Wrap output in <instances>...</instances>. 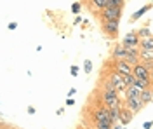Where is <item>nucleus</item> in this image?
I'll list each match as a JSON object with an SVG mask.
<instances>
[{"label": "nucleus", "instance_id": "1", "mask_svg": "<svg viewBox=\"0 0 153 129\" xmlns=\"http://www.w3.org/2000/svg\"><path fill=\"white\" fill-rule=\"evenodd\" d=\"M97 99H99L103 105H106L108 108H122V107H124V99H122V96H120L118 92H115V91L99 89Z\"/></svg>", "mask_w": 153, "mask_h": 129}, {"label": "nucleus", "instance_id": "2", "mask_svg": "<svg viewBox=\"0 0 153 129\" xmlns=\"http://www.w3.org/2000/svg\"><path fill=\"white\" fill-rule=\"evenodd\" d=\"M124 7H106L99 12V19L101 21H120L122 18Z\"/></svg>", "mask_w": 153, "mask_h": 129}, {"label": "nucleus", "instance_id": "3", "mask_svg": "<svg viewBox=\"0 0 153 129\" xmlns=\"http://www.w3.org/2000/svg\"><path fill=\"white\" fill-rule=\"evenodd\" d=\"M124 107L129 108L134 115H136V113H139L146 105H144V101L141 99V96H132V98H125L124 99Z\"/></svg>", "mask_w": 153, "mask_h": 129}, {"label": "nucleus", "instance_id": "4", "mask_svg": "<svg viewBox=\"0 0 153 129\" xmlns=\"http://www.w3.org/2000/svg\"><path fill=\"white\" fill-rule=\"evenodd\" d=\"M118 28H120V21H101V30L110 39H117Z\"/></svg>", "mask_w": 153, "mask_h": 129}, {"label": "nucleus", "instance_id": "5", "mask_svg": "<svg viewBox=\"0 0 153 129\" xmlns=\"http://www.w3.org/2000/svg\"><path fill=\"white\" fill-rule=\"evenodd\" d=\"M120 42L124 44L125 49H132V47H139L141 39H139V35H137V30H131L129 33H125L124 39L120 40Z\"/></svg>", "mask_w": 153, "mask_h": 129}, {"label": "nucleus", "instance_id": "6", "mask_svg": "<svg viewBox=\"0 0 153 129\" xmlns=\"http://www.w3.org/2000/svg\"><path fill=\"white\" fill-rule=\"evenodd\" d=\"M129 51L124 47V44L122 42H117L113 45V49H111V60L117 61V60H125L127 61V58H129Z\"/></svg>", "mask_w": 153, "mask_h": 129}, {"label": "nucleus", "instance_id": "7", "mask_svg": "<svg viewBox=\"0 0 153 129\" xmlns=\"http://www.w3.org/2000/svg\"><path fill=\"white\" fill-rule=\"evenodd\" d=\"M111 70L117 72V73H120V75H124V73H132V65L127 63L125 60H117V61L111 63Z\"/></svg>", "mask_w": 153, "mask_h": 129}, {"label": "nucleus", "instance_id": "8", "mask_svg": "<svg viewBox=\"0 0 153 129\" xmlns=\"http://www.w3.org/2000/svg\"><path fill=\"white\" fill-rule=\"evenodd\" d=\"M132 73H134V77H137V79H150L152 80V75H150V68L144 65V63H136L132 66Z\"/></svg>", "mask_w": 153, "mask_h": 129}, {"label": "nucleus", "instance_id": "9", "mask_svg": "<svg viewBox=\"0 0 153 129\" xmlns=\"http://www.w3.org/2000/svg\"><path fill=\"white\" fill-rule=\"evenodd\" d=\"M139 61L144 63L148 68H153V49H141L139 51Z\"/></svg>", "mask_w": 153, "mask_h": 129}, {"label": "nucleus", "instance_id": "10", "mask_svg": "<svg viewBox=\"0 0 153 129\" xmlns=\"http://www.w3.org/2000/svg\"><path fill=\"white\" fill-rule=\"evenodd\" d=\"M132 119H134L132 112L129 108H125V107H122V108H120V119H118V122H120L122 126H129V124L132 122Z\"/></svg>", "mask_w": 153, "mask_h": 129}, {"label": "nucleus", "instance_id": "11", "mask_svg": "<svg viewBox=\"0 0 153 129\" xmlns=\"http://www.w3.org/2000/svg\"><path fill=\"white\" fill-rule=\"evenodd\" d=\"M152 5H153V4H144L141 9H137L132 16H131V19H129V21H131V23H136L137 19H141V18L144 16V12H148V10L152 9Z\"/></svg>", "mask_w": 153, "mask_h": 129}, {"label": "nucleus", "instance_id": "12", "mask_svg": "<svg viewBox=\"0 0 153 129\" xmlns=\"http://www.w3.org/2000/svg\"><path fill=\"white\" fill-rule=\"evenodd\" d=\"M106 4H108V0H91L89 2L91 9L94 10V12H101L103 9H106Z\"/></svg>", "mask_w": 153, "mask_h": 129}, {"label": "nucleus", "instance_id": "13", "mask_svg": "<svg viewBox=\"0 0 153 129\" xmlns=\"http://www.w3.org/2000/svg\"><path fill=\"white\" fill-rule=\"evenodd\" d=\"M141 92H143V91L139 89V87H137V86H129V87H127V89H125V98H132V96H141Z\"/></svg>", "mask_w": 153, "mask_h": 129}, {"label": "nucleus", "instance_id": "14", "mask_svg": "<svg viewBox=\"0 0 153 129\" xmlns=\"http://www.w3.org/2000/svg\"><path fill=\"white\" fill-rule=\"evenodd\" d=\"M141 99L144 101V105L152 103V101H153V87H148V89H144L143 92H141Z\"/></svg>", "mask_w": 153, "mask_h": 129}, {"label": "nucleus", "instance_id": "15", "mask_svg": "<svg viewBox=\"0 0 153 129\" xmlns=\"http://www.w3.org/2000/svg\"><path fill=\"white\" fill-rule=\"evenodd\" d=\"M91 126H92V129H113V122L99 120V122H91Z\"/></svg>", "mask_w": 153, "mask_h": 129}, {"label": "nucleus", "instance_id": "16", "mask_svg": "<svg viewBox=\"0 0 153 129\" xmlns=\"http://www.w3.org/2000/svg\"><path fill=\"white\" fill-rule=\"evenodd\" d=\"M139 47L141 49H153V35L152 37H146V39H141Z\"/></svg>", "mask_w": 153, "mask_h": 129}, {"label": "nucleus", "instance_id": "17", "mask_svg": "<svg viewBox=\"0 0 153 129\" xmlns=\"http://www.w3.org/2000/svg\"><path fill=\"white\" fill-rule=\"evenodd\" d=\"M134 79H136V77H134V73H124V75H122V82H124L125 87L132 86V84H134Z\"/></svg>", "mask_w": 153, "mask_h": 129}, {"label": "nucleus", "instance_id": "18", "mask_svg": "<svg viewBox=\"0 0 153 129\" xmlns=\"http://www.w3.org/2000/svg\"><path fill=\"white\" fill-rule=\"evenodd\" d=\"M110 119L113 124H117L120 119V108H110Z\"/></svg>", "mask_w": 153, "mask_h": 129}, {"label": "nucleus", "instance_id": "19", "mask_svg": "<svg viewBox=\"0 0 153 129\" xmlns=\"http://www.w3.org/2000/svg\"><path fill=\"white\" fill-rule=\"evenodd\" d=\"M137 35H139V39H146V37H152V30H150L148 26H143V28H139V30H137Z\"/></svg>", "mask_w": 153, "mask_h": 129}, {"label": "nucleus", "instance_id": "20", "mask_svg": "<svg viewBox=\"0 0 153 129\" xmlns=\"http://www.w3.org/2000/svg\"><path fill=\"white\" fill-rule=\"evenodd\" d=\"M92 70H94V65H92V61H91V60H85V61H84V73H87V75H89Z\"/></svg>", "mask_w": 153, "mask_h": 129}, {"label": "nucleus", "instance_id": "21", "mask_svg": "<svg viewBox=\"0 0 153 129\" xmlns=\"http://www.w3.org/2000/svg\"><path fill=\"white\" fill-rule=\"evenodd\" d=\"M80 10H82V4L80 2H73L71 4V12L73 14H80Z\"/></svg>", "mask_w": 153, "mask_h": 129}, {"label": "nucleus", "instance_id": "22", "mask_svg": "<svg viewBox=\"0 0 153 129\" xmlns=\"http://www.w3.org/2000/svg\"><path fill=\"white\" fill-rule=\"evenodd\" d=\"M78 72H80V68H78L76 65H71V66H70V73H71L73 77H76V75H78Z\"/></svg>", "mask_w": 153, "mask_h": 129}, {"label": "nucleus", "instance_id": "23", "mask_svg": "<svg viewBox=\"0 0 153 129\" xmlns=\"http://www.w3.org/2000/svg\"><path fill=\"white\" fill-rule=\"evenodd\" d=\"M7 28H9L10 31H14L16 28H18V21H10V23H9V26H7Z\"/></svg>", "mask_w": 153, "mask_h": 129}, {"label": "nucleus", "instance_id": "24", "mask_svg": "<svg viewBox=\"0 0 153 129\" xmlns=\"http://www.w3.org/2000/svg\"><path fill=\"white\" fill-rule=\"evenodd\" d=\"M153 128V120H146L143 124V129H152Z\"/></svg>", "mask_w": 153, "mask_h": 129}, {"label": "nucleus", "instance_id": "25", "mask_svg": "<svg viewBox=\"0 0 153 129\" xmlns=\"http://www.w3.org/2000/svg\"><path fill=\"white\" fill-rule=\"evenodd\" d=\"M26 112H28V115H35V113H37V110H35V107H31V105H30L28 108H26Z\"/></svg>", "mask_w": 153, "mask_h": 129}, {"label": "nucleus", "instance_id": "26", "mask_svg": "<svg viewBox=\"0 0 153 129\" xmlns=\"http://www.w3.org/2000/svg\"><path fill=\"white\" fill-rule=\"evenodd\" d=\"M65 103H66V107H73V105H75V99H73V98H66Z\"/></svg>", "mask_w": 153, "mask_h": 129}, {"label": "nucleus", "instance_id": "27", "mask_svg": "<svg viewBox=\"0 0 153 129\" xmlns=\"http://www.w3.org/2000/svg\"><path fill=\"white\" fill-rule=\"evenodd\" d=\"M82 21H84L82 19V16H76L75 19H73V25H78V23H82Z\"/></svg>", "mask_w": 153, "mask_h": 129}, {"label": "nucleus", "instance_id": "28", "mask_svg": "<svg viewBox=\"0 0 153 129\" xmlns=\"http://www.w3.org/2000/svg\"><path fill=\"white\" fill-rule=\"evenodd\" d=\"M75 92H76V89H75V87H71V89L68 91V98H71V96H73Z\"/></svg>", "mask_w": 153, "mask_h": 129}, {"label": "nucleus", "instance_id": "29", "mask_svg": "<svg viewBox=\"0 0 153 129\" xmlns=\"http://www.w3.org/2000/svg\"><path fill=\"white\" fill-rule=\"evenodd\" d=\"M65 113V108H57L56 110V115H63Z\"/></svg>", "mask_w": 153, "mask_h": 129}, {"label": "nucleus", "instance_id": "30", "mask_svg": "<svg viewBox=\"0 0 153 129\" xmlns=\"http://www.w3.org/2000/svg\"><path fill=\"white\" fill-rule=\"evenodd\" d=\"M2 129H14L12 126H9V124H2Z\"/></svg>", "mask_w": 153, "mask_h": 129}, {"label": "nucleus", "instance_id": "31", "mask_svg": "<svg viewBox=\"0 0 153 129\" xmlns=\"http://www.w3.org/2000/svg\"><path fill=\"white\" fill-rule=\"evenodd\" d=\"M150 75H152V87H153V68L150 70Z\"/></svg>", "mask_w": 153, "mask_h": 129}, {"label": "nucleus", "instance_id": "32", "mask_svg": "<svg viewBox=\"0 0 153 129\" xmlns=\"http://www.w3.org/2000/svg\"><path fill=\"white\" fill-rule=\"evenodd\" d=\"M122 129H127V128H125V126H122Z\"/></svg>", "mask_w": 153, "mask_h": 129}, {"label": "nucleus", "instance_id": "33", "mask_svg": "<svg viewBox=\"0 0 153 129\" xmlns=\"http://www.w3.org/2000/svg\"><path fill=\"white\" fill-rule=\"evenodd\" d=\"M85 2H91V0H85Z\"/></svg>", "mask_w": 153, "mask_h": 129}]
</instances>
